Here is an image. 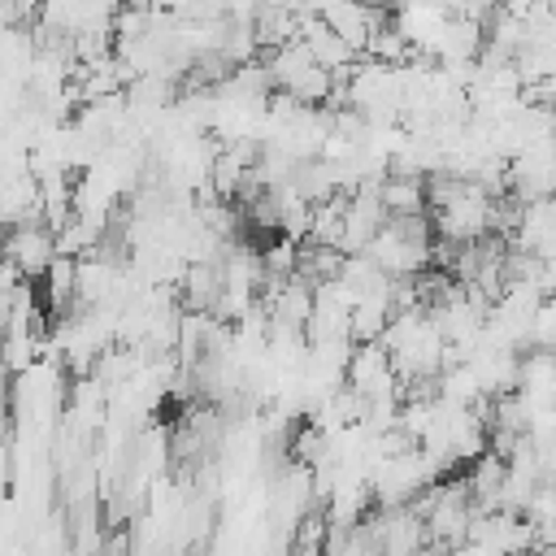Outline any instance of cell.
<instances>
[{
    "instance_id": "2",
    "label": "cell",
    "mask_w": 556,
    "mask_h": 556,
    "mask_svg": "<svg viewBox=\"0 0 556 556\" xmlns=\"http://www.w3.org/2000/svg\"><path fill=\"white\" fill-rule=\"evenodd\" d=\"M421 178H426V174H400V169H391L387 178L374 182L378 204L387 208V217L421 213V208H426V187H421Z\"/></svg>"
},
{
    "instance_id": "3",
    "label": "cell",
    "mask_w": 556,
    "mask_h": 556,
    "mask_svg": "<svg viewBox=\"0 0 556 556\" xmlns=\"http://www.w3.org/2000/svg\"><path fill=\"white\" fill-rule=\"evenodd\" d=\"M222 295V265L217 261H191L187 278H182V304L191 313H208Z\"/></svg>"
},
{
    "instance_id": "4",
    "label": "cell",
    "mask_w": 556,
    "mask_h": 556,
    "mask_svg": "<svg viewBox=\"0 0 556 556\" xmlns=\"http://www.w3.org/2000/svg\"><path fill=\"white\" fill-rule=\"evenodd\" d=\"M326 504H317V508H308L300 521H295V539H291V547L295 552H321V539H326Z\"/></svg>"
},
{
    "instance_id": "1",
    "label": "cell",
    "mask_w": 556,
    "mask_h": 556,
    "mask_svg": "<svg viewBox=\"0 0 556 556\" xmlns=\"http://www.w3.org/2000/svg\"><path fill=\"white\" fill-rule=\"evenodd\" d=\"M0 252L17 265L22 278H39L48 269V261L56 256V239L48 226H13L9 239L0 243Z\"/></svg>"
}]
</instances>
